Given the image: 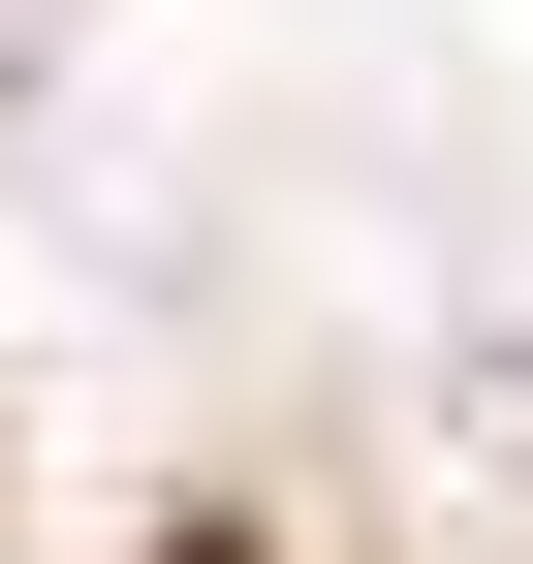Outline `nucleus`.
<instances>
[{
    "mask_svg": "<svg viewBox=\"0 0 533 564\" xmlns=\"http://www.w3.org/2000/svg\"><path fill=\"white\" fill-rule=\"evenodd\" d=\"M157 564H283V533H157Z\"/></svg>",
    "mask_w": 533,
    "mask_h": 564,
    "instance_id": "nucleus-1",
    "label": "nucleus"
}]
</instances>
